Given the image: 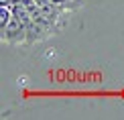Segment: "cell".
<instances>
[{
    "instance_id": "cell-1",
    "label": "cell",
    "mask_w": 124,
    "mask_h": 120,
    "mask_svg": "<svg viewBox=\"0 0 124 120\" xmlns=\"http://www.w3.org/2000/svg\"><path fill=\"white\" fill-rule=\"evenodd\" d=\"M2 33H4V41H12V43H20V41L29 39L27 27H24L23 18H20L18 14H16V16L12 14V20L2 27Z\"/></svg>"
}]
</instances>
